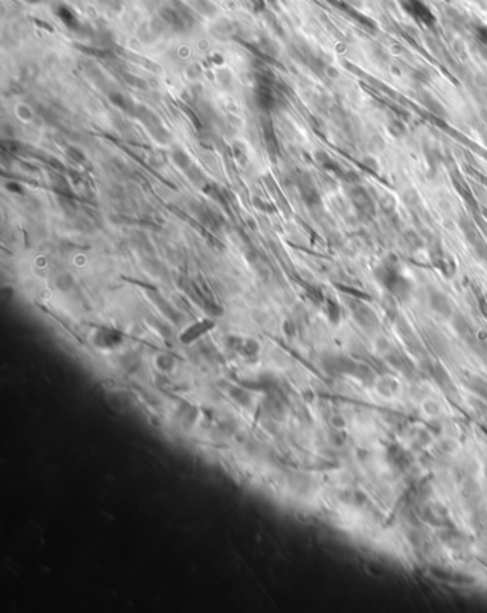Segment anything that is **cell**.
<instances>
[{
  "mask_svg": "<svg viewBox=\"0 0 487 613\" xmlns=\"http://www.w3.org/2000/svg\"><path fill=\"white\" fill-rule=\"evenodd\" d=\"M397 265L399 263H397L396 256L386 258L380 263V266L376 269V276L380 280V283L385 285L396 296H404L409 292V283L400 275V270H399Z\"/></svg>",
  "mask_w": 487,
  "mask_h": 613,
  "instance_id": "obj_1",
  "label": "cell"
},
{
  "mask_svg": "<svg viewBox=\"0 0 487 613\" xmlns=\"http://www.w3.org/2000/svg\"><path fill=\"white\" fill-rule=\"evenodd\" d=\"M173 417L181 429H193L199 419V410L189 402H180L173 409Z\"/></svg>",
  "mask_w": 487,
  "mask_h": 613,
  "instance_id": "obj_2",
  "label": "cell"
},
{
  "mask_svg": "<svg viewBox=\"0 0 487 613\" xmlns=\"http://www.w3.org/2000/svg\"><path fill=\"white\" fill-rule=\"evenodd\" d=\"M226 395L231 400V403L237 406L241 410H253L255 406V396L243 385H231L226 389Z\"/></svg>",
  "mask_w": 487,
  "mask_h": 613,
  "instance_id": "obj_3",
  "label": "cell"
},
{
  "mask_svg": "<svg viewBox=\"0 0 487 613\" xmlns=\"http://www.w3.org/2000/svg\"><path fill=\"white\" fill-rule=\"evenodd\" d=\"M350 198L356 210L359 212L361 217H372L375 215V205L373 200L369 196L368 190H364L360 186H356L350 190Z\"/></svg>",
  "mask_w": 487,
  "mask_h": 613,
  "instance_id": "obj_4",
  "label": "cell"
},
{
  "mask_svg": "<svg viewBox=\"0 0 487 613\" xmlns=\"http://www.w3.org/2000/svg\"><path fill=\"white\" fill-rule=\"evenodd\" d=\"M403 8L409 12V15L413 16L416 20H419L424 25H432L435 22V16L432 15V12L428 6L421 2V0H403L402 2Z\"/></svg>",
  "mask_w": 487,
  "mask_h": 613,
  "instance_id": "obj_5",
  "label": "cell"
},
{
  "mask_svg": "<svg viewBox=\"0 0 487 613\" xmlns=\"http://www.w3.org/2000/svg\"><path fill=\"white\" fill-rule=\"evenodd\" d=\"M121 335L119 332L113 330V329H96L93 333V343L94 346L100 347V349H113L117 347L121 343Z\"/></svg>",
  "mask_w": 487,
  "mask_h": 613,
  "instance_id": "obj_6",
  "label": "cell"
},
{
  "mask_svg": "<svg viewBox=\"0 0 487 613\" xmlns=\"http://www.w3.org/2000/svg\"><path fill=\"white\" fill-rule=\"evenodd\" d=\"M297 186H299L300 196L305 200L306 205H309V206L320 205V195H319L316 186L313 185V181L310 180L309 176L303 174L301 177H299L297 179Z\"/></svg>",
  "mask_w": 487,
  "mask_h": 613,
  "instance_id": "obj_7",
  "label": "cell"
},
{
  "mask_svg": "<svg viewBox=\"0 0 487 613\" xmlns=\"http://www.w3.org/2000/svg\"><path fill=\"white\" fill-rule=\"evenodd\" d=\"M213 328V322L212 320H202V322H196L193 325H190L189 328H186L185 332H181L180 335V342L183 343H192L200 336H203L206 332H209L210 329Z\"/></svg>",
  "mask_w": 487,
  "mask_h": 613,
  "instance_id": "obj_8",
  "label": "cell"
},
{
  "mask_svg": "<svg viewBox=\"0 0 487 613\" xmlns=\"http://www.w3.org/2000/svg\"><path fill=\"white\" fill-rule=\"evenodd\" d=\"M154 363H156V367L162 372V373H170V372L174 369L176 360H174V357H171L170 354L162 353L157 354L156 362Z\"/></svg>",
  "mask_w": 487,
  "mask_h": 613,
  "instance_id": "obj_9",
  "label": "cell"
},
{
  "mask_svg": "<svg viewBox=\"0 0 487 613\" xmlns=\"http://www.w3.org/2000/svg\"><path fill=\"white\" fill-rule=\"evenodd\" d=\"M171 157H173V162L177 164L180 169H189V167L192 166V160H190V157L188 156V153H186V152H183V150H180V149L173 150V155H171Z\"/></svg>",
  "mask_w": 487,
  "mask_h": 613,
  "instance_id": "obj_10",
  "label": "cell"
},
{
  "mask_svg": "<svg viewBox=\"0 0 487 613\" xmlns=\"http://www.w3.org/2000/svg\"><path fill=\"white\" fill-rule=\"evenodd\" d=\"M56 287L62 292H68L73 287V277L69 273H60L59 276L56 277Z\"/></svg>",
  "mask_w": 487,
  "mask_h": 613,
  "instance_id": "obj_11",
  "label": "cell"
},
{
  "mask_svg": "<svg viewBox=\"0 0 487 613\" xmlns=\"http://www.w3.org/2000/svg\"><path fill=\"white\" fill-rule=\"evenodd\" d=\"M111 102L116 104V106H119V107H123V109H130V102L128 100V97H125L123 95H120V93H114V95L110 96Z\"/></svg>",
  "mask_w": 487,
  "mask_h": 613,
  "instance_id": "obj_12",
  "label": "cell"
}]
</instances>
